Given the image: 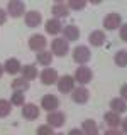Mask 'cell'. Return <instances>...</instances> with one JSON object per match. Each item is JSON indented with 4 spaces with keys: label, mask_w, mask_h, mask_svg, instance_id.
<instances>
[{
    "label": "cell",
    "mask_w": 127,
    "mask_h": 135,
    "mask_svg": "<svg viewBox=\"0 0 127 135\" xmlns=\"http://www.w3.org/2000/svg\"><path fill=\"white\" fill-rule=\"evenodd\" d=\"M68 49H70V46H68V41L65 37H56V39L51 42V52H53L54 56H58V57L66 56Z\"/></svg>",
    "instance_id": "6da1fadb"
},
{
    "label": "cell",
    "mask_w": 127,
    "mask_h": 135,
    "mask_svg": "<svg viewBox=\"0 0 127 135\" xmlns=\"http://www.w3.org/2000/svg\"><path fill=\"white\" fill-rule=\"evenodd\" d=\"M92 59V52L87 46H76L73 49V61L78 64H87Z\"/></svg>",
    "instance_id": "7a4b0ae2"
},
{
    "label": "cell",
    "mask_w": 127,
    "mask_h": 135,
    "mask_svg": "<svg viewBox=\"0 0 127 135\" xmlns=\"http://www.w3.org/2000/svg\"><path fill=\"white\" fill-rule=\"evenodd\" d=\"M46 122L53 127V128H61L66 122V117L63 112H58V110H53V112H48V117H46Z\"/></svg>",
    "instance_id": "3957f363"
},
{
    "label": "cell",
    "mask_w": 127,
    "mask_h": 135,
    "mask_svg": "<svg viewBox=\"0 0 127 135\" xmlns=\"http://www.w3.org/2000/svg\"><path fill=\"white\" fill-rule=\"evenodd\" d=\"M93 78V73L90 68H87L85 64H80V68H76V73H75V81L80 84H88Z\"/></svg>",
    "instance_id": "277c9868"
},
{
    "label": "cell",
    "mask_w": 127,
    "mask_h": 135,
    "mask_svg": "<svg viewBox=\"0 0 127 135\" xmlns=\"http://www.w3.org/2000/svg\"><path fill=\"white\" fill-rule=\"evenodd\" d=\"M88 98H90V91L85 88V84H80L78 88H73V90H71V100H73L75 103L83 105V103L88 101Z\"/></svg>",
    "instance_id": "5b68a950"
},
{
    "label": "cell",
    "mask_w": 127,
    "mask_h": 135,
    "mask_svg": "<svg viewBox=\"0 0 127 135\" xmlns=\"http://www.w3.org/2000/svg\"><path fill=\"white\" fill-rule=\"evenodd\" d=\"M58 90L61 91V93H71V90L75 88V76H70V74H65V76H61V78H58Z\"/></svg>",
    "instance_id": "8992f818"
},
{
    "label": "cell",
    "mask_w": 127,
    "mask_h": 135,
    "mask_svg": "<svg viewBox=\"0 0 127 135\" xmlns=\"http://www.w3.org/2000/svg\"><path fill=\"white\" fill-rule=\"evenodd\" d=\"M7 14L10 15V17H14V19L24 15L25 14L24 2H20V0H10V2H8V5H7Z\"/></svg>",
    "instance_id": "52a82bcc"
},
{
    "label": "cell",
    "mask_w": 127,
    "mask_h": 135,
    "mask_svg": "<svg viewBox=\"0 0 127 135\" xmlns=\"http://www.w3.org/2000/svg\"><path fill=\"white\" fill-rule=\"evenodd\" d=\"M58 71L53 69V68H46V69L41 71V83L46 84V86H51V84H54L58 81Z\"/></svg>",
    "instance_id": "ba28073f"
},
{
    "label": "cell",
    "mask_w": 127,
    "mask_h": 135,
    "mask_svg": "<svg viewBox=\"0 0 127 135\" xmlns=\"http://www.w3.org/2000/svg\"><path fill=\"white\" fill-rule=\"evenodd\" d=\"M24 22H25V25H27V27L34 29V27H37V25H41L42 15H41L37 10H29L27 14L24 15Z\"/></svg>",
    "instance_id": "9c48e42d"
},
{
    "label": "cell",
    "mask_w": 127,
    "mask_h": 135,
    "mask_svg": "<svg viewBox=\"0 0 127 135\" xmlns=\"http://www.w3.org/2000/svg\"><path fill=\"white\" fill-rule=\"evenodd\" d=\"M41 107H42V110H46V112H53V110H56V108L59 107V100H58L54 95L48 93V95L42 96V100H41Z\"/></svg>",
    "instance_id": "30bf717a"
},
{
    "label": "cell",
    "mask_w": 127,
    "mask_h": 135,
    "mask_svg": "<svg viewBox=\"0 0 127 135\" xmlns=\"http://www.w3.org/2000/svg\"><path fill=\"white\" fill-rule=\"evenodd\" d=\"M46 37L41 36V34H34V36H31V39H29V47H31L32 51H42L46 49Z\"/></svg>",
    "instance_id": "8fae6325"
},
{
    "label": "cell",
    "mask_w": 127,
    "mask_h": 135,
    "mask_svg": "<svg viewBox=\"0 0 127 135\" xmlns=\"http://www.w3.org/2000/svg\"><path fill=\"white\" fill-rule=\"evenodd\" d=\"M103 27L107 29V31H115L117 27H120V15L115 14V12L108 14L103 19Z\"/></svg>",
    "instance_id": "7c38bea8"
},
{
    "label": "cell",
    "mask_w": 127,
    "mask_h": 135,
    "mask_svg": "<svg viewBox=\"0 0 127 135\" xmlns=\"http://www.w3.org/2000/svg\"><path fill=\"white\" fill-rule=\"evenodd\" d=\"M103 120H105V123H107L108 128H117L119 125H120V113H117V112H114V110H110V112H107L103 115Z\"/></svg>",
    "instance_id": "4fadbf2b"
},
{
    "label": "cell",
    "mask_w": 127,
    "mask_h": 135,
    "mask_svg": "<svg viewBox=\"0 0 127 135\" xmlns=\"http://www.w3.org/2000/svg\"><path fill=\"white\" fill-rule=\"evenodd\" d=\"M22 117L27 118V120H36L39 117V108L36 107L34 103H27L22 105Z\"/></svg>",
    "instance_id": "5bb4252c"
},
{
    "label": "cell",
    "mask_w": 127,
    "mask_h": 135,
    "mask_svg": "<svg viewBox=\"0 0 127 135\" xmlns=\"http://www.w3.org/2000/svg\"><path fill=\"white\" fill-rule=\"evenodd\" d=\"M61 32H63V36H65V39L68 42H71V41H78V37H80V31H78V27L76 25H66V27H63L61 29Z\"/></svg>",
    "instance_id": "9a60e30c"
},
{
    "label": "cell",
    "mask_w": 127,
    "mask_h": 135,
    "mask_svg": "<svg viewBox=\"0 0 127 135\" xmlns=\"http://www.w3.org/2000/svg\"><path fill=\"white\" fill-rule=\"evenodd\" d=\"M61 29H63V25H61V22H59L58 17H53V19H49L48 22H46V32L51 34V36L59 34V32H61Z\"/></svg>",
    "instance_id": "2e32d148"
},
{
    "label": "cell",
    "mask_w": 127,
    "mask_h": 135,
    "mask_svg": "<svg viewBox=\"0 0 127 135\" xmlns=\"http://www.w3.org/2000/svg\"><path fill=\"white\" fill-rule=\"evenodd\" d=\"M20 62H19V59H15V57H10V59H7L5 61V64H3V69H5V73L8 74H17V73H20Z\"/></svg>",
    "instance_id": "e0dca14e"
},
{
    "label": "cell",
    "mask_w": 127,
    "mask_h": 135,
    "mask_svg": "<svg viewBox=\"0 0 127 135\" xmlns=\"http://www.w3.org/2000/svg\"><path fill=\"white\" fill-rule=\"evenodd\" d=\"M88 41H90L92 46H95V47H100V46H103V42L107 41L105 39V34L102 31H93L90 34V37H88Z\"/></svg>",
    "instance_id": "ac0fdd59"
},
{
    "label": "cell",
    "mask_w": 127,
    "mask_h": 135,
    "mask_svg": "<svg viewBox=\"0 0 127 135\" xmlns=\"http://www.w3.org/2000/svg\"><path fill=\"white\" fill-rule=\"evenodd\" d=\"M36 59H37V62H39V64H42V66H49L51 61H53V52H49V51H46V49L37 51Z\"/></svg>",
    "instance_id": "d6986e66"
},
{
    "label": "cell",
    "mask_w": 127,
    "mask_h": 135,
    "mask_svg": "<svg viewBox=\"0 0 127 135\" xmlns=\"http://www.w3.org/2000/svg\"><path fill=\"white\" fill-rule=\"evenodd\" d=\"M110 108L117 113H124V112H127V101L122 98V96L120 98H114L110 101Z\"/></svg>",
    "instance_id": "ffe728a7"
},
{
    "label": "cell",
    "mask_w": 127,
    "mask_h": 135,
    "mask_svg": "<svg viewBox=\"0 0 127 135\" xmlns=\"http://www.w3.org/2000/svg\"><path fill=\"white\" fill-rule=\"evenodd\" d=\"M20 73L25 79H29V81H32L34 78H37V68L34 64H27V66H22L20 68Z\"/></svg>",
    "instance_id": "44dd1931"
},
{
    "label": "cell",
    "mask_w": 127,
    "mask_h": 135,
    "mask_svg": "<svg viewBox=\"0 0 127 135\" xmlns=\"http://www.w3.org/2000/svg\"><path fill=\"white\" fill-rule=\"evenodd\" d=\"M81 130H83L87 135H97V133H98V127H97V123H95L93 120H90V118L83 122Z\"/></svg>",
    "instance_id": "7402d4cb"
},
{
    "label": "cell",
    "mask_w": 127,
    "mask_h": 135,
    "mask_svg": "<svg viewBox=\"0 0 127 135\" xmlns=\"http://www.w3.org/2000/svg\"><path fill=\"white\" fill-rule=\"evenodd\" d=\"M29 79H25L24 76L22 78H15L14 81H12V90H20V91H25V90H29Z\"/></svg>",
    "instance_id": "603a6c76"
},
{
    "label": "cell",
    "mask_w": 127,
    "mask_h": 135,
    "mask_svg": "<svg viewBox=\"0 0 127 135\" xmlns=\"http://www.w3.org/2000/svg\"><path fill=\"white\" fill-rule=\"evenodd\" d=\"M10 103L14 105V107H22L24 105V91L14 90V93H12V96H10Z\"/></svg>",
    "instance_id": "cb8c5ba5"
},
{
    "label": "cell",
    "mask_w": 127,
    "mask_h": 135,
    "mask_svg": "<svg viewBox=\"0 0 127 135\" xmlns=\"http://www.w3.org/2000/svg\"><path fill=\"white\" fill-rule=\"evenodd\" d=\"M53 14H54V17H58V19L66 17L68 14H70V7L63 5V3H56V5L53 7Z\"/></svg>",
    "instance_id": "d4e9b609"
},
{
    "label": "cell",
    "mask_w": 127,
    "mask_h": 135,
    "mask_svg": "<svg viewBox=\"0 0 127 135\" xmlns=\"http://www.w3.org/2000/svg\"><path fill=\"white\" fill-rule=\"evenodd\" d=\"M10 112H12V103H10V101H7V100L0 98V118L8 117V115H10Z\"/></svg>",
    "instance_id": "484cf974"
},
{
    "label": "cell",
    "mask_w": 127,
    "mask_h": 135,
    "mask_svg": "<svg viewBox=\"0 0 127 135\" xmlns=\"http://www.w3.org/2000/svg\"><path fill=\"white\" fill-rule=\"evenodd\" d=\"M114 61L119 68H127V51H119L115 57H114Z\"/></svg>",
    "instance_id": "4316f807"
},
{
    "label": "cell",
    "mask_w": 127,
    "mask_h": 135,
    "mask_svg": "<svg viewBox=\"0 0 127 135\" xmlns=\"http://www.w3.org/2000/svg\"><path fill=\"white\" fill-rule=\"evenodd\" d=\"M68 7L71 10H83L87 7V0H68Z\"/></svg>",
    "instance_id": "83f0119b"
},
{
    "label": "cell",
    "mask_w": 127,
    "mask_h": 135,
    "mask_svg": "<svg viewBox=\"0 0 127 135\" xmlns=\"http://www.w3.org/2000/svg\"><path fill=\"white\" fill-rule=\"evenodd\" d=\"M53 132H54V128H53L49 123H48V125H41L39 128H37V133H39V135H41V133H53Z\"/></svg>",
    "instance_id": "f1b7e54d"
},
{
    "label": "cell",
    "mask_w": 127,
    "mask_h": 135,
    "mask_svg": "<svg viewBox=\"0 0 127 135\" xmlns=\"http://www.w3.org/2000/svg\"><path fill=\"white\" fill-rule=\"evenodd\" d=\"M120 39L124 41V42H127V24H122V27H120Z\"/></svg>",
    "instance_id": "f546056e"
},
{
    "label": "cell",
    "mask_w": 127,
    "mask_h": 135,
    "mask_svg": "<svg viewBox=\"0 0 127 135\" xmlns=\"http://www.w3.org/2000/svg\"><path fill=\"white\" fill-rule=\"evenodd\" d=\"M7 12L5 10H3V8H0V25H2V24H5V20H7Z\"/></svg>",
    "instance_id": "4dcf8cb0"
},
{
    "label": "cell",
    "mask_w": 127,
    "mask_h": 135,
    "mask_svg": "<svg viewBox=\"0 0 127 135\" xmlns=\"http://www.w3.org/2000/svg\"><path fill=\"white\" fill-rule=\"evenodd\" d=\"M120 96H122V98H124V100L127 101V83H125L124 86L120 88Z\"/></svg>",
    "instance_id": "1f68e13d"
},
{
    "label": "cell",
    "mask_w": 127,
    "mask_h": 135,
    "mask_svg": "<svg viewBox=\"0 0 127 135\" xmlns=\"http://www.w3.org/2000/svg\"><path fill=\"white\" fill-rule=\"evenodd\" d=\"M120 125H122V132L127 133V118H124V120L120 122Z\"/></svg>",
    "instance_id": "d6a6232c"
},
{
    "label": "cell",
    "mask_w": 127,
    "mask_h": 135,
    "mask_svg": "<svg viewBox=\"0 0 127 135\" xmlns=\"http://www.w3.org/2000/svg\"><path fill=\"white\" fill-rule=\"evenodd\" d=\"M87 2H90V3H93V5H97V3H102V0H87Z\"/></svg>",
    "instance_id": "836d02e7"
},
{
    "label": "cell",
    "mask_w": 127,
    "mask_h": 135,
    "mask_svg": "<svg viewBox=\"0 0 127 135\" xmlns=\"http://www.w3.org/2000/svg\"><path fill=\"white\" fill-rule=\"evenodd\" d=\"M3 73H5V69H3V64H0V78H2Z\"/></svg>",
    "instance_id": "e575fe53"
},
{
    "label": "cell",
    "mask_w": 127,
    "mask_h": 135,
    "mask_svg": "<svg viewBox=\"0 0 127 135\" xmlns=\"http://www.w3.org/2000/svg\"><path fill=\"white\" fill-rule=\"evenodd\" d=\"M80 132H83V130H78V128H73L70 133H80Z\"/></svg>",
    "instance_id": "d590c367"
},
{
    "label": "cell",
    "mask_w": 127,
    "mask_h": 135,
    "mask_svg": "<svg viewBox=\"0 0 127 135\" xmlns=\"http://www.w3.org/2000/svg\"><path fill=\"white\" fill-rule=\"evenodd\" d=\"M54 2H56V3H63V2H65V0H54Z\"/></svg>",
    "instance_id": "8d00e7d4"
}]
</instances>
